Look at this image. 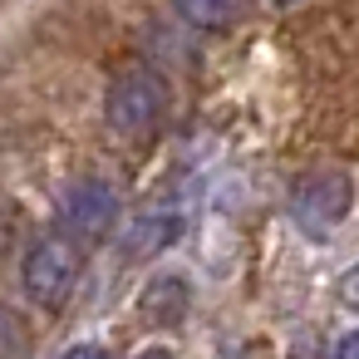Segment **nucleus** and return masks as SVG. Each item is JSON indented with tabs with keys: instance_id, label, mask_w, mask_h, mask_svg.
Instances as JSON below:
<instances>
[{
	"instance_id": "nucleus-7",
	"label": "nucleus",
	"mask_w": 359,
	"mask_h": 359,
	"mask_svg": "<svg viewBox=\"0 0 359 359\" xmlns=\"http://www.w3.org/2000/svg\"><path fill=\"white\" fill-rule=\"evenodd\" d=\"M177 11L197 25V30H226L241 20L246 0H177Z\"/></svg>"
},
{
	"instance_id": "nucleus-13",
	"label": "nucleus",
	"mask_w": 359,
	"mask_h": 359,
	"mask_svg": "<svg viewBox=\"0 0 359 359\" xmlns=\"http://www.w3.org/2000/svg\"><path fill=\"white\" fill-rule=\"evenodd\" d=\"M280 6H290V0H280Z\"/></svg>"
},
{
	"instance_id": "nucleus-9",
	"label": "nucleus",
	"mask_w": 359,
	"mask_h": 359,
	"mask_svg": "<svg viewBox=\"0 0 359 359\" xmlns=\"http://www.w3.org/2000/svg\"><path fill=\"white\" fill-rule=\"evenodd\" d=\"M334 359H359V330H349V334L334 344Z\"/></svg>"
},
{
	"instance_id": "nucleus-12",
	"label": "nucleus",
	"mask_w": 359,
	"mask_h": 359,
	"mask_svg": "<svg viewBox=\"0 0 359 359\" xmlns=\"http://www.w3.org/2000/svg\"><path fill=\"white\" fill-rule=\"evenodd\" d=\"M138 359H172V354H168V349H143Z\"/></svg>"
},
{
	"instance_id": "nucleus-11",
	"label": "nucleus",
	"mask_w": 359,
	"mask_h": 359,
	"mask_svg": "<svg viewBox=\"0 0 359 359\" xmlns=\"http://www.w3.org/2000/svg\"><path fill=\"white\" fill-rule=\"evenodd\" d=\"M6 246H11V226H6V212H0V256H6Z\"/></svg>"
},
{
	"instance_id": "nucleus-3",
	"label": "nucleus",
	"mask_w": 359,
	"mask_h": 359,
	"mask_svg": "<svg viewBox=\"0 0 359 359\" xmlns=\"http://www.w3.org/2000/svg\"><path fill=\"white\" fill-rule=\"evenodd\" d=\"M349 207H354V182L339 168H315L290 192V212L310 236H325L330 226H339L349 217Z\"/></svg>"
},
{
	"instance_id": "nucleus-2",
	"label": "nucleus",
	"mask_w": 359,
	"mask_h": 359,
	"mask_svg": "<svg viewBox=\"0 0 359 359\" xmlns=\"http://www.w3.org/2000/svg\"><path fill=\"white\" fill-rule=\"evenodd\" d=\"M104 109H109V123H114L123 138H148V133L163 123V114H168V89H163L158 74H148V69H123V74L109 84Z\"/></svg>"
},
{
	"instance_id": "nucleus-4",
	"label": "nucleus",
	"mask_w": 359,
	"mask_h": 359,
	"mask_svg": "<svg viewBox=\"0 0 359 359\" xmlns=\"http://www.w3.org/2000/svg\"><path fill=\"white\" fill-rule=\"evenodd\" d=\"M60 217H65V226L79 231V236H104V231H114V222H118V192H114L104 177H79V182L65 187Z\"/></svg>"
},
{
	"instance_id": "nucleus-5",
	"label": "nucleus",
	"mask_w": 359,
	"mask_h": 359,
	"mask_svg": "<svg viewBox=\"0 0 359 359\" xmlns=\"http://www.w3.org/2000/svg\"><path fill=\"white\" fill-rule=\"evenodd\" d=\"M177 236H182V217H177V212H148V217H138V222L123 231V256H128V261L163 256Z\"/></svg>"
},
{
	"instance_id": "nucleus-1",
	"label": "nucleus",
	"mask_w": 359,
	"mask_h": 359,
	"mask_svg": "<svg viewBox=\"0 0 359 359\" xmlns=\"http://www.w3.org/2000/svg\"><path fill=\"white\" fill-rule=\"evenodd\" d=\"M20 280H25V295L40 305V310H60L79 280V251L69 236H40L30 251H25V266H20Z\"/></svg>"
},
{
	"instance_id": "nucleus-10",
	"label": "nucleus",
	"mask_w": 359,
	"mask_h": 359,
	"mask_svg": "<svg viewBox=\"0 0 359 359\" xmlns=\"http://www.w3.org/2000/svg\"><path fill=\"white\" fill-rule=\"evenodd\" d=\"M65 359H109V354H104L99 344H74V349H69Z\"/></svg>"
},
{
	"instance_id": "nucleus-6",
	"label": "nucleus",
	"mask_w": 359,
	"mask_h": 359,
	"mask_svg": "<svg viewBox=\"0 0 359 359\" xmlns=\"http://www.w3.org/2000/svg\"><path fill=\"white\" fill-rule=\"evenodd\" d=\"M187 305H192V290H187L182 276H158L138 295V310H143L148 325H182L187 320Z\"/></svg>"
},
{
	"instance_id": "nucleus-8",
	"label": "nucleus",
	"mask_w": 359,
	"mask_h": 359,
	"mask_svg": "<svg viewBox=\"0 0 359 359\" xmlns=\"http://www.w3.org/2000/svg\"><path fill=\"white\" fill-rule=\"evenodd\" d=\"M339 300H344L349 310H359V266H349V271L339 276Z\"/></svg>"
}]
</instances>
